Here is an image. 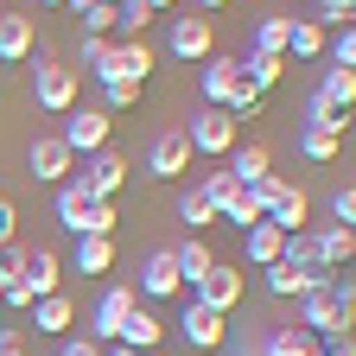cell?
Segmentation results:
<instances>
[{
  "label": "cell",
  "mask_w": 356,
  "mask_h": 356,
  "mask_svg": "<svg viewBox=\"0 0 356 356\" xmlns=\"http://www.w3.org/2000/svg\"><path fill=\"white\" fill-rule=\"evenodd\" d=\"M64 13L83 19V38H108V32H115V7H102V0H70Z\"/></svg>",
  "instance_id": "cell-31"
},
{
  "label": "cell",
  "mask_w": 356,
  "mask_h": 356,
  "mask_svg": "<svg viewBox=\"0 0 356 356\" xmlns=\"http://www.w3.org/2000/svg\"><path fill=\"white\" fill-rule=\"evenodd\" d=\"M242 293H248V280H242V267H229V261H216L210 274L191 286V299H197V305H210V312H222V318L242 305Z\"/></svg>",
  "instance_id": "cell-10"
},
{
  "label": "cell",
  "mask_w": 356,
  "mask_h": 356,
  "mask_svg": "<svg viewBox=\"0 0 356 356\" xmlns=\"http://www.w3.org/2000/svg\"><path fill=\"white\" fill-rule=\"evenodd\" d=\"M153 19H159V13L147 7V0H121V7H115V32H127V38H147Z\"/></svg>",
  "instance_id": "cell-34"
},
{
  "label": "cell",
  "mask_w": 356,
  "mask_h": 356,
  "mask_svg": "<svg viewBox=\"0 0 356 356\" xmlns=\"http://www.w3.org/2000/svg\"><path fill=\"white\" fill-rule=\"evenodd\" d=\"M197 89H204V108H229L236 121H254V115L267 108V96H261L254 83H242L236 58H222V51H210V58L197 64Z\"/></svg>",
  "instance_id": "cell-1"
},
{
  "label": "cell",
  "mask_w": 356,
  "mask_h": 356,
  "mask_svg": "<svg viewBox=\"0 0 356 356\" xmlns=\"http://www.w3.org/2000/svg\"><path fill=\"white\" fill-rule=\"evenodd\" d=\"M318 356H356V343H350V337H343V343H325V350H318Z\"/></svg>",
  "instance_id": "cell-44"
},
{
  "label": "cell",
  "mask_w": 356,
  "mask_h": 356,
  "mask_svg": "<svg viewBox=\"0 0 356 356\" xmlns=\"http://www.w3.org/2000/svg\"><path fill=\"white\" fill-rule=\"evenodd\" d=\"M32 58V19L26 13H0V64Z\"/></svg>",
  "instance_id": "cell-25"
},
{
  "label": "cell",
  "mask_w": 356,
  "mask_h": 356,
  "mask_svg": "<svg viewBox=\"0 0 356 356\" xmlns=\"http://www.w3.org/2000/svg\"><path fill=\"white\" fill-rule=\"evenodd\" d=\"M0 356H32V350H26V343H7V350H0Z\"/></svg>",
  "instance_id": "cell-46"
},
{
  "label": "cell",
  "mask_w": 356,
  "mask_h": 356,
  "mask_svg": "<svg viewBox=\"0 0 356 356\" xmlns=\"http://www.w3.org/2000/svg\"><path fill=\"white\" fill-rule=\"evenodd\" d=\"M19 280L32 286V299L58 293V286H64V261H58V248H26V267H19Z\"/></svg>",
  "instance_id": "cell-17"
},
{
  "label": "cell",
  "mask_w": 356,
  "mask_h": 356,
  "mask_svg": "<svg viewBox=\"0 0 356 356\" xmlns=\"http://www.w3.org/2000/svg\"><path fill=\"white\" fill-rule=\"evenodd\" d=\"M236 70H242V83H254V89H261V96H274L280 76H286V58H274V51H242V58H236Z\"/></svg>",
  "instance_id": "cell-19"
},
{
  "label": "cell",
  "mask_w": 356,
  "mask_h": 356,
  "mask_svg": "<svg viewBox=\"0 0 356 356\" xmlns=\"http://www.w3.org/2000/svg\"><path fill=\"white\" fill-rule=\"evenodd\" d=\"M147 172H153V178H185V172H191V140H185V127L153 134V147H147Z\"/></svg>",
  "instance_id": "cell-12"
},
{
  "label": "cell",
  "mask_w": 356,
  "mask_h": 356,
  "mask_svg": "<svg viewBox=\"0 0 356 356\" xmlns=\"http://www.w3.org/2000/svg\"><path fill=\"white\" fill-rule=\"evenodd\" d=\"M58 356H102V343H89V337H64Z\"/></svg>",
  "instance_id": "cell-42"
},
{
  "label": "cell",
  "mask_w": 356,
  "mask_h": 356,
  "mask_svg": "<svg viewBox=\"0 0 356 356\" xmlns=\"http://www.w3.org/2000/svg\"><path fill=\"white\" fill-rule=\"evenodd\" d=\"M280 248H286V236L274 229V222H248V229H242V254H248V267H274Z\"/></svg>",
  "instance_id": "cell-21"
},
{
  "label": "cell",
  "mask_w": 356,
  "mask_h": 356,
  "mask_svg": "<svg viewBox=\"0 0 356 356\" xmlns=\"http://www.w3.org/2000/svg\"><path fill=\"white\" fill-rule=\"evenodd\" d=\"M134 102H140V89H134V83H102V108H108V115H121V108H134Z\"/></svg>",
  "instance_id": "cell-37"
},
{
  "label": "cell",
  "mask_w": 356,
  "mask_h": 356,
  "mask_svg": "<svg viewBox=\"0 0 356 356\" xmlns=\"http://www.w3.org/2000/svg\"><path fill=\"white\" fill-rule=\"evenodd\" d=\"M299 331H312L318 343H343V337H350V305L331 293V280L312 286V293L299 299Z\"/></svg>",
  "instance_id": "cell-4"
},
{
  "label": "cell",
  "mask_w": 356,
  "mask_h": 356,
  "mask_svg": "<svg viewBox=\"0 0 356 356\" xmlns=\"http://www.w3.org/2000/svg\"><path fill=\"white\" fill-rule=\"evenodd\" d=\"M108 51H115V38H83V70H89V76H102Z\"/></svg>",
  "instance_id": "cell-38"
},
{
  "label": "cell",
  "mask_w": 356,
  "mask_h": 356,
  "mask_svg": "<svg viewBox=\"0 0 356 356\" xmlns=\"http://www.w3.org/2000/svg\"><path fill=\"white\" fill-rule=\"evenodd\" d=\"M325 64H337V70H356V26H337V32H325Z\"/></svg>",
  "instance_id": "cell-35"
},
{
  "label": "cell",
  "mask_w": 356,
  "mask_h": 356,
  "mask_svg": "<svg viewBox=\"0 0 356 356\" xmlns=\"http://www.w3.org/2000/svg\"><path fill=\"white\" fill-rule=\"evenodd\" d=\"M172 267H178V280H185V286H197L210 267H216V254H210V242H204V236H185V242L172 248Z\"/></svg>",
  "instance_id": "cell-22"
},
{
  "label": "cell",
  "mask_w": 356,
  "mask_h": 356,
  "mask_svg": "<svg viewBox=\"0 0 356 356\" xmlns=\"http://www.w3.org/2000/svg\"><path fill=\"white\" fill-rule=\"evenodd\" d=\"M70 267L76 274H115V236H76Z\"/></svg>",
  "instance_id": "cell-24"
},
{
  "label": "cell",
  "mask_w": 356,
  "mask_h": 356,
  "mask_svg": "<svg viewBox=\"0 0 356 356\" xmlns=\"http://www.w3.org/2000/svg\"><path fill=\"white\" fill-rule=\"evenodd\" d=\"M261 274H267V293H274V299H305L312 286H325V280H331V274H299V267H286V261L261 267Z\"/></svg>",
  "instance_id": "cell-20"
},
{
  "label": "cell",
  "mask_w": 356,
  "mask_h": 356,
  "mask_svg": "<svg viewBox=\"0 0 356 356\" xmlns=\"http://www.w3.org/2000/svg\"><path fill=\"white\" fill-rule=\"evenodd\" d=\"M216 7H229V0H197V13H216Z\"/></svg>",
  "instance_id": "cell-45"
},
{
  "label": "cell",
  "mask_w": 356,
  "mask_h": 356,
  "mask_svg": "<svg viewBox=\"0 0 356 356\" xmlns=\"http://www.w3.org/2000/svg\"><path fill=\"white\" fill-rule=\"evenodd\" d=\"M312 248H318V267H325V274H343V267L356 261V229L325 222V229H312Z\"/></svg>",
  "instance_id": "cell-16"
},
{
  "label": "cell",
  "mask_w": 356,
  "mask_h": 356,
  "mask_svg": "<svg viewBox=\"0 0 356 356\" xmlns=\"http://www.w3.org/2000/svg\"><path fill=\"white\" fill-rule=\"evenodd\" d=\"M147 7H153V13H165V7H172V0H147Z\"/></svg>",
  "instance_id": "cell-47"
},
{
  "label": "cell",
  "mask_w": 356,
  "mask_h": 356,
  "mask_svg": "<svg viewBox=\"0 0 356 356\" xmlns=\"http://www.w3.org/2000/svg\"><path fill=\"white\" fill-rule=\"evenodd\" d=\"M153 64H159V51H153L147 38H121L115 51H108V64H102V76H96V83H134V89H147Z\"/></svg>",
  "instance_id": "cell-8"
},
{
  "label": "cell",
  "mask_w": 356,
  "mask_h": 356,
  "mask_svg": "<svg viewBox=\"0 0 356 356\" xmlns=\"http://www.w3.org/2000/svg\"><path fill=\"white\" fill-rule=\"evenodd\" d=\"M70 325H76V299L70 293H44L32 312H26V331H38V337H70Z\"/></svg>",
  "instance_id": "cell-13"
},
{
  "label": "cell",
  "mask_w": 356,
  "mask_h": 356,
  "mask_svg": "<svg viewBox=\"0 0 356 356\" xmlns=\"http://www.w3.org/2000/svg\"><path fill=\"white\" fill-rule=\"evenodd\" d=\"M299 153H305L312 165H331V159L343 153V140H337L331 127H312V121H305V127H299Z\"/></svg>",
  "instance_id": "cell-29"
},
{
  "label": "cell",
  "mask_w": 356,
  "mask_h": 356,
  "mask_svg": "<svg viewBox=\"0 0 356 356\" xmlns=\"http://www.w3.org/2000/svg\"><path fill=\"white\" fill-rule=\"evenodd\" d=\"M102 7H121V0H102Z\"/></svg>",
  "instance_id": "cell-49"
},
{
  "label": "cell",
  "mask_w": 356,
  "mask_h": 356,
  "mask_svg": "<svg viewBox=\"0 0 356 356\" xmlns=\"http://www.w3.org/2000/svg\"><path fill=\"white\" fill-rule=\"evenodd\" d=\"M7 242H19V210H13V197L0 191V248Z\"/></svg>",
  "instance_id": "cell-41"
},
{
  "label": "cell",
  "mask_w": 356,
  "mask_h": 356,
  "mask_svg": "<svg viewBox=\"0 0 356 356\" xmlns=\"http://www.w3.org/2000/svg\"><path fill=\"white\" fill-rule=\"evenodd\" d=\"M185 140H191V159H229L236 140H242V121L229 108H197L191 127H185Z\"/></svg>",
  "instance_id": "cell-3"
},
{
  "label": "cell",
  "mask_w": 356,
  "mask_h": 356,
  "mask_svg": "<svg viewBox=\"0 0 356 356\" xmlns=\"http://www.w3.org/2000/svg\"><path fill=\"white\" fill-rule=\"evenodd\" d=\"M165 51H172L178 64H204V58L216 51V26H210V13L172 19V32H165Z\"/></svg>",
  "instance_id": "cell-11"
},
{
  "label": "cell",
  "mask_w": 356,
  "mask_h": 356,
  "mask_svg": "<svg viewBox=\"0 0 356 356\" xmlns=\"http://www.w3.org/2000/svg\"><path fill=\"white\" fill-rule=\"evenodd\" d=\"M331 222H343V229L356 222V191H350V185H337V191H331Z\"/></svg>",
  "instance_id": "cell-40"
},
{
  "label": "cell",
  "mask_w": 356,
  "mask_h": 356,
  "mask_svg": "<svg viewBox=\"0 0 356 356\" xmlns=\"http://www.w3.org/2000/svg\"><path fill=\"white\" fill-rule=\"evenodd\" d=\"M318 350H325V343L312 337V331H299V325H280L274 337L261 343V356H318Z\"/></svg>",
  "instance_id": "cell-26"
},
{
  "label": "cell",
  "mask_w": 356,
  "mask_h": 356,
  "mask_svg": "<svg viewBox=\"0 0 356 356\" xmlns=\"http://www.w3.org/2000/svg\"><path fill=\"white\" fill-rule=\"evenodd\" d=\"M108 134H115V115H108V108H70L64 127H58V140H64L76 159H89V153L108 147Z\"/></svg>",
  "instance_id": "cell-7"
},
{
  "label": "cell",
  "mask_w": 356,
  "mask_h": 356,
  "mask_svg": "<svg viewBox=\"0 0 356 356\" xmlns=\"http://www.w3.org/2000/svg\"><path fill=\"white\" fill-rule=\"evenodd\" d=\"M274 172V153H267L261 140H236V153H229V178L236 185H254V178H267Z\"/></svg>",
  "instance_id": "cell-23"
},
{
  "label": "cell",
  "mask_w": 356,
  "mask_h": 356,
  "mask_svg": "<svg viewBox=\"0 0 356 356\" xmlns=\"http://www.w3.org/2000/svg\"><path fill=\"white\" fill-rule=\"evenodd\" d=\"M70 185H76L89 204H115V191L127 185V159H121L115 147H102V153H89V159L70 172Z\"/></svg>",
  "instance_id": "cell-5"
},
{
  "label": "cell",
  "mask_w": 356,
  "mask_h": 356,
  "mask_svg": "<svg viewBox=\"0 0 356 356\" xmlns=\"http://www.w3.org/2000/svg\"><path fill=\"white\" fill-rule=\"evenodd\" d=\"M7 343H26V318H0V350Z\"/></svg>",
  "instance_id": "cell-43"
},
{
  "label": "cell",
  "mask_w": 356,
  "mask_h": 356,
  "mask_svg": "<svg viewBox=\"0 0 356 356\" xmlns=\"http://www.w3.org/2000/svg\"><path fill=\"white\" fill-rule=\"evenodd\" d=\"M191 185H197V191H204V197H210L216 210H222V204H229V197L242 191V185H236V178H229V165H210V172H197V178H191Z\"/></svg>",
  "instance_id": "cell-32"
},
{
  "label": "cell",
  "mask_w": 356,
  "mask_h": 356,
  "mask_svg": "<svg viewBox=\"0 0 356 356\" xmlns=\"http://www.w3.org/2000/svg\"><path fill=\"white\" fill-rule=\"evenodd\" d=\"M134 305H140V293H134L127 280L102 286V293H96V312H89V343H115L121 325L134 318Z\"/></svg>",
  "instance_id": "cell-6"
},
{
  "label": "cell",
  "mask_w": 356,
  "mask_h": 356,
  "mask_svg": "<svg viewBox=\"0 0 356 356\" xmlns=\"http://www.w3.org/2000/svg\"><path fill=\"white\" fill-rule=\"evenodd\" d=\"M76 96H83V70L58 64L51 44H32V102H38L44 115H70Z\"/></svg>",
  "instance_id": "cell-2"
},
{
  "label": "cell",
  "mask_w": 356,
  "mask_h": 356,
  "mask_svg": "<svg viewBox=\"0 0 356 356\" xmlns=\"http://www.w3.org/2000/svg\"><path fill=\"white\" fill-rule=\"evenodd\" d=\"M147 356H165V350H147Z\"/></svg>",
  "instance_id": "cell-50"
},
{
  "label": "cell",
  "mask_w": 356,
  "mask_h": 356,
  "mask_svg": "<svg viewBox=\"0 0 356 356\" xmlns=\"http://www.w3.org/2000/svg\"><path fill=\"white\" fill-rule=\"evenodd\" d=\"M242 356H261V350H242Z\"/></svg>",
  "instance_id": "cell-51"
},
{
  "label": "cell",
  "mask_w": 356,
  "mask_h": 356,
  "mask_svg": "<svg viewBox=\"0 0 356 356\" xmlns=\"http://www.w3.org/2000/svg\"><path fill=\"white\" fill-rule=\"evenodd\" d=\"M350 19H356V0H312V26L337 32V26H350Z\"/></svg>",
  "instance_id": "cell-36"
},
{
  "label": "cell",
  "mask_w": 356,
  "mask_h": 356,
  "mask_svg": "<svg viewBox=\"0 0 356 356\" xmlns=\"http://www.w3.org/2000/svg\"><path fill=\"white\" fill-rule=\"evenodd\" d=\"M178 222H191V236H204L210 222H216V204H210L197 185H185V191H178Z\"/></svg>",
  "instance_id": "cell-30"
},
{
  "label": "cell",
  "mask_w": 356,
  "mask_h": 356,
  "mask_svg": "<svg viewBox=\"0 0 356 356\" xmlns=\"http://www.w3.org/2000/svg\"><path fill=\"white\" fill-rule=\"evenodd\" d=\"M140 299H178L185 293V280H178V267H172V248H153L140 261V286H134Z\"/></svg>",
  "instance_id": "cell-15"
},
{
  "label": "cell",
  "mask_w": 356,
  "mask_h": 356,
  "mask_svg": "<svg viewBox=\"0 0 356 356\" xmlns=\"http://www.w3.org/2000/svg\"><path fill=\"white\" fill-rule=\"evenodd\" d=\"M115 204H89V222H83V236H115Z\"/></svg>",
  "instance_id": "cell-39"
},
{
  "label": "cell",
  "mask_w": 356,
  "mask_h": 356,
  "mask_svg": "<svg viewBox=\"0 0 356 356\" xmlns=\"http://www.w3.org/2000/svg\"><path fill=\"white\" fill-rule=\"evenodd\" d=\"M286 58H299V64H318V58H325V26L293 19V32H286Z\"/></svg>",
  "instance_id": "cell-27"
},
{
  "label": "cell",
  "mask_w": 356,
  "mask_h": 356,
  "mask_svg": "<svg viewBox=\"0 0 356 356\" xmlns=\"http://www.w3.org/2000/svg\"><path fill=\"white\" fill-rule=\"evenodd\" d=\"M178 331H185V343H191V350H222V337H229V318L191 299V305H185V318H178Z\"/></svg>",
  "instance_id": "cell-14"
},
{
  "label": "cell",
  "mask_w": 356,
  "mask_h": 356,
  "mask_svg": "<svg viewBox=\"0 0 356 356\" xmlns=\"http://www.w3.org/2000/svg\"><path fill=\"white\" fill-rule=\"evenodd\" d=\"M26 165H32V178H38V185H70V172H76V153L58 140V127L51 134H38V140H32V153H26Z\"/></svg>",
  "instance_id": "cell-9"
},
{
  "label": "cell",
  "mask_w": 356,
  "mask_h": 356,
  "mask_svg": "<svg viewBox=\"0 0 356 356\" xmlns=\"http://www.w3.org/2000/svg\"><path fill=\"white\" fill-rule=\"evenodd\" d=\"M286 32H293L286 13H261V19H254V44H248V51H274V58H286Z\"/></svg>",
  "instance_id": "cell-28"
},
{
  "label": "cell",
  "mask_w": 356,
  "mask_h": 356,
  "mask_svg": "<svg viewBox=\"0 0 356 356\" xmlns=\"http://www.w3.org/2000/svg\"><path fill=\"white\" fill-rule=\"evenodd\" d=\"M121 350H134V356H147V350H159L165 343V325H159V312L153 305H134V318L121 325V337H115Z\"/></svg>",
  "instance_id": "cell-18"
},
{
  "label": "cell",
  "mask_w": 356,
  "mask_h": 356,
  "mask_svg": "<svg viewBox=\"0 0 356 356\" xmlns=\"http://www.w3.org/2000/svg\"><path fill=\"white\" fill-rule=\"evenodd\" d=\"M38 7H70V0H38Z\"/></svg>",
  "instance_id": "cell-48"
},
{
  "label": "cell",
  "mask_w": 356,
  "mask_h": 356,
  "mask_svg": "<svg viewBox=\"0 0 356 356\" xmlns=\"http://www.w3.org/2000/svg\"><path fill=\"white\" fill-rule=\"evenodd\" d=\"M58 222L70 236H83V222H89V197L76 191V185H58Z\"/></svg>",
  "instance_id": "cell-33"
}]
</instances>
